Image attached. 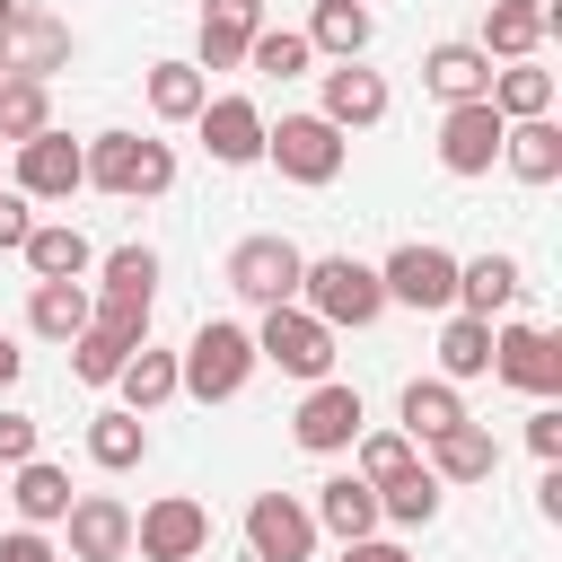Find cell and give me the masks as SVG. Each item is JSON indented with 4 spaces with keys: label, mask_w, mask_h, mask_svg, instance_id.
Instances as JSON below:
<instances>
[{
    "label": "cell",
    "mask_w": 562,
    "mask_h": 562,
    "mask_svg": "<svg viewBox=\"0 0 562 562\" xmlns=\"http://www.w3.org/2000/svg\"><path fill=\"white\" fill-rule=\"evenodd\" d=\"M88 184L114 193V202H149L176 184V149L167 140H140V132H97L88 140Z\"/></svg>",
    "instance_id": "obj_1"
},
{
    "label": "cell",
    "mask_w": 562,
    "mask_h": 562,
    "mask_svg": "<svg viewBox=\"0 0 562 562\" xmlns=\"http://www.w3.org/2000/svg\"><path fill=\"white\" fill-rule=\"evenodd\" d=\"M299 307H307L316 325H334V334H342V325L360 334V325H378L386 290H378L369 263H351V255H316V263L299 272Z\"/></svg>",
    "instance_id": "obj_2"
},
{
    "label": "cell",
    "mask_w": 562,
    "mask_h": 562,
    "mask_svg": "<svg viewBox=\"0 0 562 562\" xmlns=\"http://www.w3.org/2000/svg\"><path fill=\"white\" fill-rule=\"evenodd\" d=\"M246 378H255V334H246V325H228V316H211V325L184 342V360H176V386H184V395H202V404L246 395Z\"/></svg>",
    "instance_id": "obj_3"
},
{
    "label": "cell",
    "mask_w": 562,
    "mask_h": 562,
    "mask_svg": "<svg viewBox=\"0 0 562 562\" xmlns=\"http://www.w3.org/2000/svg\"><path fill=\"white\" fill-rule=\"evenodd\" d=\"M263 158H272L290 184H334L342 158H351V140H342L325 114H281V123H263Z\"/></svg>",
    "instance_id": "obj_4"
},
{
    "label": "cell",
    "mask_w": 562,
    "mask_h": 562,
    "mask_svg": "<svg viewBox=\"0 0 562 562\" xmlns=\"http://www.w3.org/2000/svg\"><path fill=\"white\" fill-rule=\"evenodd\" d=\"M255 360H272V369H290V378H334V325H316L299 299H281V307H263V334H255Z\"/></svg>",
    "instance_id": "obj_5"
},
{
    "label": "cell",
    "mask_w": 562,
    "mask_h": 562,
    "mask_svg": "<svg viewBox=\"0 0 562 562\" xmlns=\"http://www.w3.org/2000/svg\"><path fill=\"white\" fill-rule=\"evenodd\" d=\"M149 299H158V255H149V246H114V255H105L97 325L123 334V342H149Z\"/></svg>",
    "instance_id": "obj_6"
},
{
    "label": "cell",
    "mask_w": 562,
    "mask_h": 562,
    "mask_svg": "<svg viewBox=\"0 0 562 562\" xmlns=\"http://www.w3.org/2000/svg\"><path fill=\"white\" fill-rule=\"evenodd\" d=\"M132 553H140V562H202V553H211V509H202L193 492L149 501V509L132 518Z\"/></svg>",
    "instance_id": "obj_7"
},
{
    "label": "cell",
    "mask_w": 562,
    "mask_h": 562,
    "mask_svg": "<svg viewBox=\"0 0 562 562\" xmlns=\"http://www.w3.org/2000/svg\"><path fill=\"white\" fill-rule=\"evenodd\" d=\"M299 272H307V255H299L290 237H237V255H228V290L255 299V307L299 299Z\"/></svg>",
    "instance_id": "obj_8"
},
{
    "label": "cell",
    "mask_w": 562,
    "mask_h": 562,
    "mask_svg": "<svg viewBox=\"0 0 562 562\" xmlns=\"http://www.w3.org/2000/svg\"><path fill=\"white\" fill-rule=\"evenodd\" d=\"M79 184H88V149H79L70 132L44 123L35 140H18V193H26V202H70Z\"/></svg>",
    "instance_id": "obj_9"
},
{
    "label": "cell",
    "mask_w": 562,
    "mask_h": 562,
    "mask_svg": "<svg viewBox=\"0 0 562 562\" xmlns=\"http://www.w3.org/2000/svg\"><path fill=\"white\" fill-rule=\"evenodd\" d=\"M378 290L404 299V307H457V255L413 237V246H395V255L378 263Z\"/></svg>",
    "instance_id": "obj_10"
},
{
    "label": "cell",
    "mask_w": 562,
    "mask_h": 562,
    "mask_svg": "<svg viewBox=\"0 0 562 562\" xmlns=\"http://www.w3.org/2000/svg\"><path fill=\"white\" fill-rule=\"evenodd\" d=\"M501 114H492V97H465V105H448L439 114V167L448 176H483L492 158H501Z\"/></svg>",
    "instance_id": "obj_11"
},
{
    "label": "cell",
    "mask_w": 562,
    "mask_h": 562,
    "mask_svg": "<svg viewBox=\"0 0 562 562\" xmlns=\"http://www.w3.org/2000/svg\"><path fill=\"white\" fill-rule=\"evenodd\" d=\"M246 544H255V562H307L316 553V518L290 492H255L246 501Z\"/></svg>",
    "instance_id": "obj_12"
},
{
    "label": "cell",
    "mask_w": 562,
    "mask_h": 562,
    "mask_svg": "<svg viewBox=\"0 0 562 562\" xmlns=\"http://www.w3.org/2000/svg\"><path fill=\"white\" fill-rule=\"evenodd\" d=\"M492 378L527 386V395H562V351L544 325H501L492 334Z\"/></svg>",
    "instance_id": "obj_13"
},
{
    "label": "cell",
    "mask_w": 562,
    "mask_h": 562,
    "mask_svg": "<svg viewBox=\"0 0 562 562\" xmlns=\"http://www.w3.org/2000/svg\"><path fill=\"white\" fill-rule=\"evenodd\" d=\"M0 61H9V79H44V70L70 61V26H61L53 9H9V26H0Z\"/></svg>",
    "instance_id": "obj_14"
},
{
    "label": "cell",
    "mask_w": 562,
    "mask_h": 562,
    "mask_svg": "<svg viewBox=\"0 0 562 562\" xmlns=\"http://www.w3.org/2000/svg\"><path fill=\"white\" fill-rule=\"evenodd\" d=\"M290 430H299V448H316V457L351 448V439H360V386H342V378H316Z\"/></svg>",
    "instance_id": "obj_15"
},
{
    "label": "cell",
    "mask_w": 562,
    "mask_h": 562,
    "mask_svg": "<svg viewBox=\"0 0 562 562\" xmlns=\"http://www.w3.org/2000/svg\"><path fill=\"white\" fill-rule=\"evenodd\" d=\"M61 518H70V562H123L132 553V509L114 492H79Z\"/></svg>",
    "instance_id": "obj_16"
},
{
    "label": "cell",
    "mask_w": 562,
    "mask_h": 562,
    "mask_svg": "<svg viewBox=\"0 0 562 562\" xmlns=\"http://www.w3.org/2000/svg\"><path fill=\"white\" fill-rule=\"evenodd\" d=\"M202 149L220 158V167H246V158H263V114L246 105V97H202Z\"/></svg>",
    "instance_id": "obj_17"
},
{
    "label": "cell",
    "mask_w": 562,
    "mask_h": 562,
    "mask_svg": "<svg viewBox=\"0 0 562 562\" xmlns=\"http://www.w3.org/2000/svg\"><path fill=\"white\" fill-rule=\"evenodd\" d=\"M325 123H334V132H369V123H386V79L360 70V61H334V70H325Z\"/></svg>",
    "instance_id": "obj_18"
},
{
    "label": "cell",
    "mask_w": 562,
    "mask_h": 562,
    "mask_svg": "<svg viewBox=\"0 0 562 562\" xmlns=\"http://www.w3.org/2000/svg\"><path fill=\"white\" fill-rule=\"evenodd\" d=\"M263 26V0H202V61L193 70H237Z\"/></svg>",
    "instance_id": "obj_19"
},
{
    "label": "cell",
    "mask_w": 562,
    "mask_h": 562,
    "mask_svg": "<svg viewBox=\"0 0 562 562\" xmlns=\"http://www.w3.org/2000/svg\"><path fill=\"white\" fill-rule=\"evenodd\" d=\"M492 465H501V439H492L483 422H448V430L430 439V474H439V483H483Z\"/></svg>",
    "instance_id": "obj_20"
},
{
    "label": "cell",
    "mask_w": 562,
    "mask_h": 562,
    "mask_svg": "<svg viewBox=\"0 0 562 562\" xmlns=\"http://www.w3.org/2000/svg\"><path fill=\"white\" fill-rule=\"evenodd\" d=\"M422 88H430V97H448V105H465V97H483V88H492V53H483V44H430Z\"/></svg>",
    "instance_id": "obj_21"
},
{
    "label": "cell",
    "mask_w": 562,
    "mask_h": 562,
    "mask_svg": "<svg viewBox=\"0 0 562 562\" xmlns=\"http://www.w3.org/2000/svg\"><path fill=\"white\" fill-rule=\"evenodd\" d=\"M501 158H509L518 184H553V176H562V132H553V114L509 123V132H501Z\"/></svg>",
    "instance_id": "obj_22"
},
{
    "label": "cell",
    "mask_w": 562,
    "mask_h": 562,
    "mask_svg": "<svg viewBox=\"0 0 562 562\" xmlns=\"http://www.w3.org/2000/svg\"><path fill=\"white\" fill-rule=\"evenodd\" d=\"M544 35H553V9H527V0H492V18H483V53H501V61H527Z\"/></svg>",
    "instance_id": "obj_23"
},
{
    "label": "cell",
    "mask_w": 562,
    "mask_h": 562,
    "mask_svg": "<svg viewBox=\"0 0 562 562\" xmlns=\"http://www.w3.org/2000/svg\"><path fill=\"white\" fill-rule=\"evenodd\" d=\"M307 518H316V527H334L342 544H351V536H378V492H369L360 474H334V483L316 492V509H307Z\"/></svg>",
    "instance_id": "obj_24"
},
{
    "label": "cell",
    "mask_w": 562,
    "mask_h": 562,
    "mask_svg": "<svg viewBox=\"0 0 562 562\" xmlns=\"http://www.w3.org/2000/svg\"><path fill=\"white\" fill-rule=\"evenodd\" d=\"M369 35H378V26H369V9H360V0H316V18H307V44H316V53H334V61H360V53H369Z\"/></svg>",
    "instance_id": "obj_25"
},
{
    "label": "cell",
    "mask_w": 562,
    "mask_h": 562,
    "mask_svg": "<svg viewBox=\"0 0 562 562\" xmlns=\"http://www.w3.org/2000/svg\"><path fill=\"white\" fill-rule=\"evenodd\" d=\"M492 114L501 123H527V114H553V70H536V61H509V70H492Z\"/></svg>",
    "instance_id": "obj_26"
},
{
    "label": "cell",
    "mask_w": 562,
    "mask_h": 562,
    "mask_svg": "<svg viewBox=\"0 0 562 562\" xmlns=\"http://www.w3.org/2000/svg\"><path fill=\"white\" fill-rule=\"evenodd\" d=\"M518 299V263L509 255H474V263H457V307L465 316H501Z\"/></svg>",
    "instance_id": "obj_27"
},
{
    "label": "cell",
    "mask_w": 562,
    "mask_h": 562,
    "mask_svg": "<svg viewBox=\"0 0 562 562\" xmlns=\"http://www.w3.org/2000/svg\"><path fill=\"white\" fill-rule=\"evenodd\" d=\"M26 263H35V281H79L88 272V237L70 228V220H53V228H26V246H18Z\"/></svg>",
    "instance_id": "obj_28"
},
{
    "label": "cell",
    "mask_w": 562,
    "mask_h": 562,
    "mask_svg": "<svg viewBox=\"0 0 562 562\" xmlns=\"http://www.w3.org/2000/svg\"><path fill=\"white\" fill-rule=\"evenodd\" d=\"M88 316H97V307H88V290H79V281H35V299H26V325H35L44 342H70Z\"/></svg>",
    "instance_id": "obj_29"
},
{
    "label": "cell",
    "mask_w": 562,
    "mask_h": 562,
    "mask_svg": "<svg viewBox=\"0 0 562 562\" xmlns=\"http://www.w3.org/2000/svg\"><path fill=\"white\" fill-rule=\"evenodd\" d=\"M114 386H123V413H158L167 395H176V351H132L123 369H114Z\"/></svg>",
    "instance_id": "obj_30"
},
{
    "label": "cell",
    "mask_w": 562,
    "mask_h": 562,
    "mask_svg": "<svg viewBox=\"0 0 562 562\" xmlns=\"http://www.w3.org/2000/svg\"><path fill=\"white\" fill-rule=\"evenodd\" d=\"M9 501H18V518H26V527H53V518L70 509V474H61V465H44V457H26V465H18V483H9Z\"/></svg>",
    "instance_id": "obj_31"
},
{
    "label": "cell",
    "mask_w": 562,
    "mask_h": 562,
    "mask_svg": "<svg viewBox=\"0 0 562 562\" xmlns=\"http://www.w3.org/2000/svg\"><path fill=\"white\" fill-rule=\"evenodd\" d=\"M378 492V518H395V527H430L439 518V474L430 465H404L395 483H369Z\"/></svg>",
    "instance_id": "obj_32"
},
{
    "label": "cell",
    "mask_w": 562,
    "mask_h": 562,
    "mask_svg": "<svg viewBox=\"0 0 562 562\" xmlns=\"http://www.w3.org/2000/svg\"><path fill=\"white\" fill-rule=\"evenodd\" d=\"M88 457H97L105 474L140 465V457H149V430H140V413H123V404H114V413H97V422H88Z\"/></svg>",
    "instance_id": "obj_33"
},
{
    "label": "cell",
    "mask_w": 562,
    "mask_h": 562,
    "mask_svg": "<svg viewBox=\"0 0 562 562\" xmlns=\"http://www.w3.org/2000/svg\"><path fill=\"white\" fill-rule=\"evenodd\" d=\"M202 70L193 61H149V114H167V123H193L202 114Z\"/></svg>",
    "instance_id": "obj_34"
},
{
    "label": "cell",
    "mask_w": 562,
    "mask_h": 562,
    "mask_svg": "<svg viewBox=\"0 0 562 562\" xmlns=\"http://www.w3.org/2000/svg\"><path fill=\"white\" fill-rule=\"evenodd\" d=\"M439 369L448 378H483L492 369V316H448L439 325Z\"/></svg>",
    "instance_id": "obj_35"
},
{
    "label": "cell",
    "mask_w": 562,
    "mask_h": 562,
    "mask_svg": "<svg viewBox=\"0 0 562 562\" xmlns=\"http://www.w3.org/2000/svg\"><path fill=\"white\" fill-rule=\"evenodd\" d=\"M448 422H465L457 386H448V378H413V386H404V439H439Z\"/></svg>",
    "instance_id": "obj_36"
},
{
    "label": "cell",
    "mask_w": 562,
    "mask_h": 562,
    "mask_svg": "<svg viewBox=\"0 0 562 562\" xmlns=\"http://www.w3.org/2000/svg\"><path fill=\"white\" fill-rule=\"evenodd\" d=\"M132 351H140V342H123V334H105V325H97V316H88V325H79V334H70V369H79V378H88V386H114V369H123V360H132Z\"/></svg>",
    "instance_id": "obj_37"
},
{
    "label": "cell",
    "mask_w": 562,
    "mask_h": 562,
    "mask_svg": "<svg viewBox=\"0 0 562 562\" xmlns=\"http://www.w3.org/2000/svg\"><path fill=\"white\" fill-rule=\"evenodd\" d=\"M53 123V97H44V79H0V140L18 149V140H35Z\"/></svg>",
    "instance_id": "obj_38"
},
{
    "label": "cell",
    "mask_w": 562,
    "mask_h": 562,
    "mask_svg": "<svg viewBox=\"0 0 562 562\" xmlns=\"http://www.w3.org/2000/svg\"><path fill=\"white\" fill-rule=\"evenodd\" d=\"M246 61H255L263 79H299V70L316 61V44H307V35H290V26H255V44H246Z\"/></svg>",
    "instance_id": "obj_39"
},
{
    "label": "cell",
    "mask_w": 562,
    "mask_h": 562,
    "mask_svg": "<svg viewBox=\"0 0 562 562\" xmlns=\"http://www.w3.org/2000/svg\"><path fill=\"white\" fill-rule=\"evenodd\" d=\"M351 448H360V483H395V474H404V465H422V457H413V439H404V430H360V439H351Z\"/></svg>",
    "instance_id": "obj_40"
},
{
    "label": "cell",
    "mask_w": 562,
    "mask_h": 562,
    "mask_svg": "<svg viewBox=\"0 0 562 562\" xmlns=\"http://www.w3.org/2000/svg\"><path fill=\"white\" fill-rule=\"evenodd\" d=\"M35 457V422L26 413H0V465H26Z\"/></svg>",
    "instance_id": "obj_41"
},
{
    "label": "cell",
    "mask_w": 562,
    "mask_h": 562,
    "mask_svg": "<svg viewBox=\"0 0 562 562\" xmlns=\"http://www.w3.org/2000/svg\"><path fill=\"white\" fill-rule=\"evenodd\" d=\"M26 228H35L26 193H0V255H18V246H26Z\"/></svg>",
    "instance_id": "obj_42"
},
{
    "label": "cell",
    "mask_w": 562,
    "mask_h": 562,
    "mask_svg": "<svg viewBox=\"0 0 562 562\" xmlns=\"http://www.w3.org/2000/svg\"><path fill=\"white\" fill-rule=\"evenodd\" d=\"M527 448H536L544 465H562V413H553V404H544V413L527 422Z\"/></svg>",
    "instance_id": "obj_43"
},
{
    "label": "cell",
    "mask_w": 562,
    "mask_h": 562,
    "mask_svg": "<svg viewBox=\"0 0 562 562\" xmlns=\"http://www.w3.org/2000/svg\"><path fill=\"white\" fill-rule=\"evenodd\" d=\"M0 562H61V553H53L35 527H18V536H0Z\"/></svg>",
    "instance_id": "obj_44"
},
{
    "label": "cell",
    "mask_w": 562,
    "mask_h": 562,
    "mask_svg": "<svg viewBox=\"0 0 562 562\" xmlns=\"http://www.w3.org/2000/svg\"><path fill=\"white\" fill-rule=\"evenodd\" d=\"M342 562H413V553H404V544H378V536H351Z\"/></svg>",
    "instance_id": "obj_45"
},
{
    "label": "cell",
    "mask_w": 562,
    "mask_h": 562,
    "mask_svg": "<svg viewBox=\"0 0 562 562\" xmlns=\"http://www.w3.org/2000/svg\"><path fill=\"white\" fill-rule=\"evenodd\" d=\"M18 369H26V351H18L9 334H0V386H18Z\"/></svg>",
    "instance_id": "obj_46"
},
{
    "label": "cell",
    "mask_w": 562,
    "mask_h": 562,
    "mask_svg": "<svg viewBox=\"0 0 562 562\" xmlns=\"http://www.w3.org/2000/svg\"><path fill=\"white\" fill-rule=\"evenodd\" d=\"M9 9H18V0H0V26H9Z\"/></svg>",
    "instance_id": "obj_47"
},
{
    "label": "cell",
    "mask_w": 562,
    "mask_h": 562,
    "mask_svg": "<svg viewBox=\"0 0 562 562\" xmlns=\"http://www.w3.org/2000/svg\"><path fill=\"white\" fill-rule=\"evenodd\" d=\"M0 79H9V61H0Z\"/></svg>",
    "instance_id": "obj_48"
},
{
    "label": "cell",
    "mask_w": 562,
    "mask_h": 562,
    "mask_svg": "<svg viewBox=\"0 0 562 562\" xmlns=\"http://www.w3.org/2000/svg\"><path fill=\"white\" fill-rule=\"evenodd\" d=\"M527 9H544V0H527Z\"/></svg>",
    "instance_id": "obj_49"
}]
</instances>
